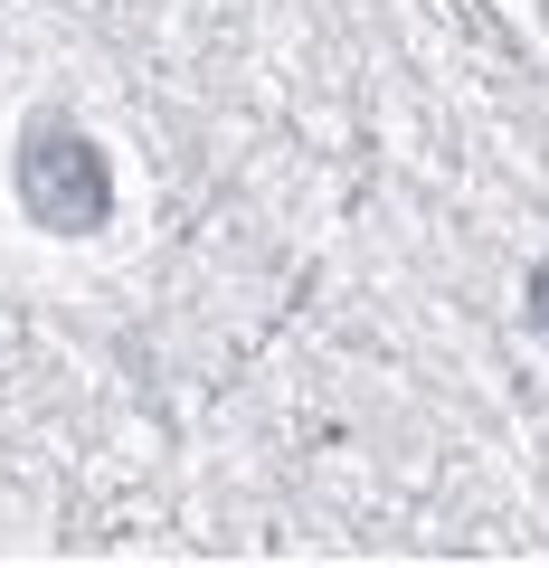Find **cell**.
Instances as JSON below:
<instances>
[{"label": "cell", "mask_w": 549, "mask_h": 568, "mask_svg": "<svg viewBox=\"0 0 549 568\" xmlns=\"http://www.w3.org/2000/svg\"><path fill=\"white\" fill-rule=\"evenodd\" d=\"M10 181H20V209L48 227V237H95V227L114 219V171H104V152L67 114H39L20 133Z\"/></svg>", "instance_id": "cell-1"}, {"label": "cell", "mask_w": 549, "mask_h": 568, "mask_svg": "<svg viewBox=\"0 0 549 568\" xmlns=\"http://www.w3.org/2000/svg\"><path fill=\"white\" fill-rule=\"evenodd\" d=\"M521 304H530V332L549 342V265H530V284H521Z\"/></svg>", "instance_id": "cell-2"}]
</instances>
